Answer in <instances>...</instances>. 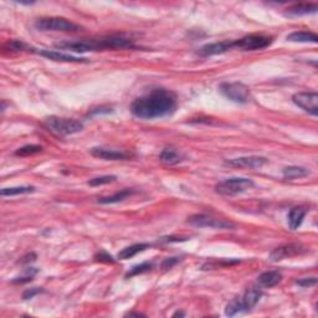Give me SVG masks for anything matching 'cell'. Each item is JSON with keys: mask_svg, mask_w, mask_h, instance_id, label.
Instances as JSON below:
<instances>
[{"mask_svg": "<svg viewBox=\"0 0 318 318\" xmlns=\"http://www.w3.org/2000/svg\"><path fill=\"white\" fill-rule=\"evenodd\" d=\"M40 292H43V289L40 288H30V289H27V291L24 292V294H23V298L24 299H29V298H33L34 296H36V294H39Z\"/></svg>", "mask_w": 318, "mask_h": 318, "instance_id": "34", "label": "cell"}, {"mask_svg": "<svg viewBox=\"0 0 318 318\" xmlns=\"http://www.w3.org/2000/svg\"><path fill=\"white\" fill-rule=\"evenodd\" d=\"M242 312H246V309H245L244 303H242L241 297H237V298L232 299L231 302L227 303L226 308H225V314L230 317L236 316V314L242 313Z\"/></svg>", "mask_w": 318, "mask_h": 318, "instance_id": "24", "label": "cell"}, {"mask_svg": "<svg viewBox=\"0 0 318 318\" xmlns=\"http://www.w3.org/2000/svg\"><path fill=\"white\" fill-rule=\"evenodd\" d=\"M177 316H184V313H183V312H177V313L173 314V317H177Z\"/></svg>", "mask_w": 318, "mask_h": 318, "instance_id": "35", "label": "cell"}, {"mask_svg": "<svg viewBox=\"0 0 318 318\" xmlns=\"http://www.w3.org/2000/svg\"><path fill=\"white\" fill-rule=\"evenodd\" d=\"M38 272V270H35V268H28L27 270V275L23 276V277H17L13 280V283H25V282H30V281L33 280L34 275Z\"/></svg>", "mask_w": 318, "mask_h": 318, "instance_id": "30", "label": "cell"}, {"mask_svg": "<svg viewBox=\"0 0 318 318\" xmlns=\"http://www.w3.org/2000/svg\"><path fill=\"white\" fill-rule=\"evenodd\" d=\"M188 223L196 227H209L215 230H234L236 229V225L231 221L224 220V219L214 218L206 214H195L188 219Z\"/></svg>", "mask_w": 318, "mask_h": 318, "instance_id": "6", "label": "cell"}, {"mask_svg": "<svg viewBox=\"0 0 318 318\" xmlns=\"http://www.w3.org/2000/svg\"><path fill=\"white\" fill-rule=\"evenodd\" d=\"M306 251L307 249L304 246H302L301 244H286L283 245V246L276 247V249L270 254V260L281 261L283 260V258L304 254Z\"/></svg>", "mask_w": 318, "mask_h": 318, "instance_id": "10", "label": "cell"}, {"mask_svg": "<svg viewBox=\"0 0 318 318\" xmlns=\"http://www.w3.org/2000/svg\"><path fill=\"white\" fill-rule=\"evenodd\" d=\"M91 154L96 158L105 160H126L131 158V154L122 151L106 148V147H95L91 149Z\"/></svg>", "mask_w": 318, "mask_h": 318, "instance_id": "13", "label": "cell"}, {"mask_svg": "<svg viewBox=\"0 0 318 318\" xmlns=\"http://www.w3.org/2000/svg\"><path fill=\"white\" fill-rule=\"evenodd\" d=\"M296 283L301 287H311V286L316 285L317 278L316 277H303V278H299V280H297Z\"/></svg>", "mask_w": 318, "mask_h": 318, "instance_id": "31", "label": "cell"}, {"mask_svg": "<svg viewBox=\"0 0 318 318\" xmlns=\"http://www.w3.org/2000/svg\"><path fill=\"white\" fill-rule=\"evenodd\" d=\"M96 261H100V262H106V263H115V258L111 255H108L107 252L101 251L100 254H97L95 256Z\"/></svg>", "mask_w": 318, "mask_h": 318, "instance_id": "33", "label": "cell"}, {"mask_svg": "<svg viewBox=\"0 0 318 318\" xmlns=\"http://www.w3.org/2000/svg\"><path fill=\"white\" fill-rule=\"evenodd\" d=\"M267 159L263 157H241V158H235L230 160H225V164L235 168H244V169H257L265 165Z\"/></svg>", "mask_w": 318, "mask_h": 318, "instance_id": "11", "label": "cell"}, {"mask_svg": "<svg viewBox=\"0 0 318 318\" xmlns=\"http://www.w3.org/2000/svg\"><path fill=\"white\" fill-rule=\"evenodd\" d=\"M318 10L317 4H297L293 5V7L288 8L287 9V13L289 15H308V14H313Z\"/></svg>", "mask_w": 318, "mask_h": 318, "instance_id": "23", "label": "cell"}, {"mask_svg": "<svg viewBox=\"0 0 318 318\" xmlns=\"http://www.w3.org/2000/svg\"><path fill=\"white\" fill-rule=\"evenodd\" d=\"M177 95L165 89L152 90L136 98L131 105V112L141 120H156L173 115L177 110Z\"/></svg>", "mask_w": 318, "mask_h": 318, "instance_id": "1", "label": "cell"}, {"mask_svg": "<svg viewBox=\"0 0 318 318\" xmlns=\"http://www.w3.org/2000/svg\"><path fill=\"white\" fill-rule=\"evenodd\" d=\"M220 92L230 101L236 103H247L250 100V89L241 82H225L220 85Z\"/></svg>", "mask_w": 318, "mask_h": 318, "instance_id": "7", "label": "cell"}, {"mask_svg": "<svg viewBox=\"0 0 318 318\" xmlns=\"http://www.w3.org/2000/svg\"><path fill=\"white\" fill-rule=\"evenodd\" d=\"M116 179H117L116 175H102V177H97L90 180L89 185H91V187H100V185L108 184V183L115 182Z\"/></svg>", "mask_w": 318, "mask_h": 318, "instance_id": "28", "label": "cell"}, {"mask_svg": "<svg viewBox=\"0 0 318 318\" xmlns=\"http://www.w3.org/2000/svg\"><path fill=\"white\" fill-rule=\"evenodd\" d=\"M55 48L61 50H70L75 53L87 51H102L108 49H133L132 40L122 36H108L101 39H82V40H67L55 44Z\"/></svg>", "mask_w": 318, "mask_h": 318, "instance_id": "2", "label": "cell"}, {"mask_svg": "<svg viewBox=\"0 0 318 318\" xmlns=\"http://www.w3.org/2000/svg\"><path fill=\"white\" fill-rule=\"evenodd\" d=\"M152 267H153V263L152 262H143V263H139V265H136L133 266V267L131 268V270L128 271L127 273H126V277H133V276H137V275H141V273H144V272H148V271L152 270Z\"/></svg>", "mask_w": 318, "mask_h": 318, "instance_id": "27", "label": "cell"}, {"mask_svg": "<svg viewBox=\"0 0 318 318\" xmlns=\"http://www.w3.org/2000/svg\"><path fill=\"white\" fill-rule=\"evenodd\" d=\"M232 49H234V41H221V43L204 45L203 48L199 49L198 54L200 56H204V58H208V56L220 55V54L227 53V51L232 50Z\"/></svg>", "mask_w": 318, "mask_h": 318, "instance_id": "12", "label": "cell"}, {"mask_svg": "<svg viewBox=\"0 0 318 318\" xmlns=\"http://www.w3.org/2000/svg\"><path fill=\"white\" fill-rule=\"evenodd\" d=\"M272 38L265 35H247L245 38L234 41V49L244 51H256L268 48L272 44Z\"/></svg>", "mask_w": 318, "mask_h": 318, "instance_id": "8", "label": "cell"}, {"mask_svg": "<svg viewBox=\"0 0 318 318\" xmlns=\"http://www.w3.org/2000/svg\"><path fill=\"white\" fill-rule=\"evenodd\" d=\"M7 46L9 49H12V50H15V51H32V53H35V49H33L32 46H29L28 44L23 43V41H20V40L9 41Z\"/></svg>", "mask_w": 318, "mask_h": 318, "instance_id": "29", "label": "cell"}, {"mask_svg": "<svg viewBox=\"0 0 318 318\" xmlns=\"http://www.w3.org/2000/svg\"><path fill=\"white\" fill-rule=\"evenodd\" d=\"M35 28L41 32H64V33H75L79 32L81 27L65 18H41L36 20Z\"/></svg>", "mask_w": 318, "mask_h": 318, "instance_id": "4", "label": "cell"}, {"mask_svg": "<svg viewBox=\"0 0 318 318\" xmlns=\"http://www.w3.org/2000/svg\"><path fill=\"white\" fill-rule=\"evenodd\" d=\"M151 247V245L149 244H146V242H142V244H134V245H131V246L128 247H125V249L122 250V251L118 252L117 257L120 258V260H128V258H132L133 256H136L137 254H139V252L144 251V250L149 249Z\"/></svg>", "mask_w": 318, "mask_h": 318, "instance_id": "19", "label": "cell"}, {"mask_svg": "<svg viewBox=\"0 0 318 318\" xmlns=\"http://www.w3.org/2000/svg\"><path fill=\"white\" fill-rule=\"evenodd\" d=\"M261 296H262V291L257 286H251L245 291L244 296L241 297V301L244 303L246 312L254 308L256 304H257V302L260 301Z\"/></svg>", "mask_w": 318, "mask_h": 318, "instance_id": "14", "label": "cell"}, {"mask_svg": "<svg viewBox=\"0 0 318 318\" xmlns=\"http://www.w3.org/2000/svg\"><path fill=\"white\" fill-rule=\"evenodd\" d=\"M254 182L249 178H230L215 185V191L223 196H234L251 189Z\"/></svg>", "mask_w": 318, "mask_h": 318, "instance_id": "5", "label": "cell"}, {"mask_svg": "<svg viewBox=\"0 0 318 318\" xmlns=\"http://www.w3.org/2000/svg\"><path fill=\"white\" fill-rule=\"evenodd\" d=\"M45 126L49 131L54 132L60 136H69V134L79 133L84 129V123L72 118H63L51 116L45 120Z\"/></svg>", "mask_w": 318, "mask_h": 318, "instance_id": "3", "label": "cell"}, {"mask_svg": "<svg viewBox=\"0 0 318 318\" xmlns=\"http://www.w3.org/2000/svg\"><path fill=\"white\" fill-rule=\"evenodd\" d=\"M283 178L288 180L298 179V178H304L309 174V170L304 167H286L282 172Z\"/></svg>", "mask_w": 318, "mask_h": 318, "instance_id": "22", "label": "cell"}, {"mask_svg": "<svg viewBox=\"0 0 318 318\" xmlns=\"http://www.w3.org/2000/svg\"><path fill=\"white\" fill-rule=\"evenodd\" d=\"M43 151V147L36 146V144H28V146L22 147V148L18 149L15 152V156L17 157H29L34 156V154H38Z\"/></svg>", "mask_w": 318, "mask_h": 318, "instance_id": "26", "label": "cell"}, {"mask_svg": "<svg viewBox=\"0 0 318 318\" xmlns=\"http://www.w3.org/2000/svg\"><path fill=\"white\" fill-rule=\"evenodd\" d=\"M160 162L165 165H175L178 163H180L183 160V156L182 154L178 153L175 149L172 148H164L162 151L159 156Z\"/></svg>", "mask_w": 318, "mask_h": 318, "instance_id": "21", "label": "cell"}, {"mask_svg": "<svg viewBox=\"0 0 318 318\" xmlns=\"http://www.w3.org/2000/svg\"><path fill=\"white\" fill-rule=\"evenodd\" d=\"M133 194H136V190L133 189H123L118 193L113 194V195L110 196H101L98 198L97 203L98 204H116V203H120V201H123L125 199L129 198L132 196Z\"/></svg>", "mask_w": 318, "mask_h": 318, "instance_id": "18", "label": "cell"}, {"mask_svg": "<svg viewBox=\"0 0 318 318\" xmlns=\"http://www.w3.org/2000/svg\"><path fill=\"white\" fill-rule=\"evenodd\" d=\"M180 261V257H168L165 258L164 261L162 262V268L163 270H170L173 266L177 265L178 262Z\"/></svg>", "mask_w": 318, "mask_h": 318, "instance_id": "32", "label": "cell"}, {"mask_svg": "<svg viewBox=\"0 0 318 318\" xmlns=\"http://www.w3.org/2000/svg\"><path fill=\"white\" fill-rule=\"evenodd\" d=\"M296 106L312 116H318V94L317 92H297L292 96Z\"/></svg>", "mask_w": 318, "mask_h": 318, "instance_id": "9", "label": "cell"}, {"mask_svg": "<svg viewBox=\"0 0 318 318\" xmlns=\"http://www.w3.org/2000/svg\"><path fill=\"white\" fill-rule=\"evenodd\" d=\"M287 40L291 43H314L318 41V36L311 32H293L287 35Z\"/></svg>", "mask_w": 318, "mask_h": 318, "instance_id": "20", "label": "cell"}, {"mask_svg": "<svg viewBox=\"0 0 318 318\" xmlns=\"http://www.w3.org/2000/svg\"><path fill=\"white\" fill-rule=\"evenodd\" d=\"M307 210L301 206H296V208H292L289 210L288 216H287V220H288V225L291 227V230H296L301 226V224L303 223V219L306 216Z\"/></svg>", "mask_w": 318, "mask_h": 318, "instance_id": "17", "label": "cell"}, {"mask_svg": "<svg viewBox=\"0 0 318 318\" xmlns=\"http://www.w3.org/2000/svg\"><path fill=\"white\" fill-rule=\"evenodd\" d=\"M281 281H282V273L280 271H266L257 277L258 285L266 288L278 285Z\"/></svg>", "mask_w": 318, "mask_h": 318, "instance_id": "16", "label": "cell"}, {"mask_svg": "<svg viewBox=\"0 0 318 318\" xmlns=\"http://www.w3.org/2000/svg\"><path fill=\"white\" fill-rule=\"evenodd\" d=\"M41 56L44 58H48L53 61H61V63H87L86 59L82 58H76V56L67 55V54L59 53V51H53V50H43L39 51Z\"/></svg>", "mask_w": 318, "mask_h": 318, "instance_id": "15", "label": "cell"}, {"mask_svg": "<svg viewBox=\"0 0 318 318\" xmlns=\"http://www.w3.org/2000/svg\"><path fill=\"white\" fill-rule=\"evenodd\" d=\"M35 188L30 187V185H22V187H13V188H4L0 191L2 196H13V195H20V194H29L34 193Z\"/></svg>", "mask_w": 318, "mask_h": 318, "instance_id": "25", "label": "cell"}]
</instances>
